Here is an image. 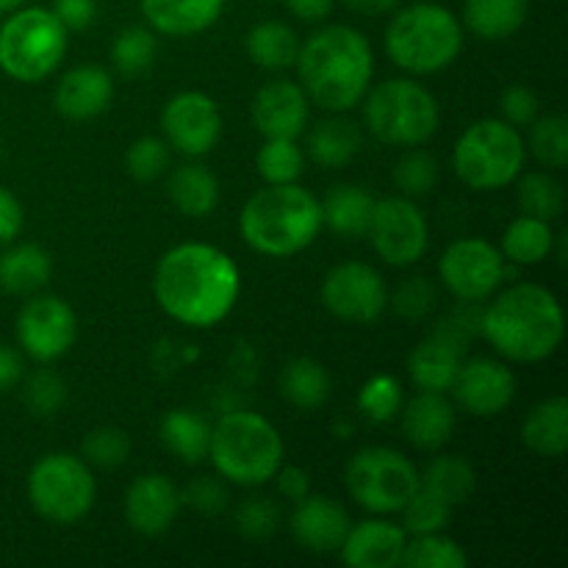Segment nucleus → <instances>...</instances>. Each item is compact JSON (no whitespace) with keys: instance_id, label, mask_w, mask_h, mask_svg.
Returning a JSON list of instances; mask_svg holds the SVG:
<instances>
[{"instance_id":"31","label":"nucleus","mask_w":568,"mask_h":568,"mask_svg":"<svg viewBox=\"0 0 568 568\" xmlns=\"http://www.w3.org/2000/svg\"><path fill=\"white\" fill-rule=\"evenodd\" d=\"M161 444L183 464H200L209 458L211 447V425L203 416L192 414L186 408H175L164 414L159 425Z\"/></svg>"},{"instance_id":"7","label":"nucleus","mask_w":568,"mask_h":568,"mask_svg":"<svg viewBox=\"0 0 568 568\" xmlns=\"http://www.w3.org/2000/svg\"><path fill=\"white\" fill-rule=\"evenodd\" d=\"M67 53V28L53 9H14L0 26V70L20 83L44 81Z\"/></svg>"},{"instance_id":"10","label":"nucleus","mask_w":568,"mask_h":568,"mask_svg":"<svg viewBox=\"0 0 568 568\" xmlns=\"http://www.w3.org/2000/svg\"><path fill=\"white\" fill-rule=\"evenodd\" d=\"M94 477L87 460L70 453H50L28 471V503L53 525H75L92 510Z\"/></svg>"},{"instance_id":"37","label":"nucleus","mask_w":568,"mask_h":568,"mask_svg":"<svg viewBox=\"0 0 568 568\" xmlns=\"http://www.w3.org/2000/svg\"><path fill=\"white\" fill-rule=\"evenodd\" d=\"M403 568H466L469 555L464 552L458 541L442 536V532H427V536H414V541H405Z\"/></svg>"},{"instance_id":"40","label":"nucleus","mask_w":568,"mask_h":568,"mask_svg":"<svg viewBox=\"0 0 568 568\" xmlns=\"http://www.w3.org/2000/svg\"><path fill=\"white\" fill-rule=\"evenodd\" d=\"M255 166L266 183H297L303 175V150L297 139H266L255 155Z\"/></svg>"},{"instance_id":"48","label":"nucleus","mask_w":568,"mask_h":568,"mask_svg":"<svg viewBox=\"0 0 568 568\" xmlns=\"http://www.w3.org/2000/svg\"><path fill=\"white\" fill-rule=\"evenodd\" d=\"M277 521H281V510L266 497L244 499L242 508L236 510V527L242 530V536L253 538V541L270 538L277 530Z\"/></svg>"},{"instance_id":"42","label":"nucleus","mask_w":568,"mask_h":568,"mask_svg":"<svg viewBox=\"0 0 568 568\" xmlns=\"http://www.w3.org/2000/svg\"><path fill=\"white\" fill-rule=\"evenodd\" d=\"M530 148L536 159L549 170H564L568 164V122L566 116H541L532 122Z\"/></svg>"},{"instance_id":"14","label":"nucleus","mask_w":568,"mask_h":568,"mask_svg":"<svg viewBox=\"0 0 568 568\" xmlns=\"http://www.w3.org/2000/svg\"><path fill=\"white\" fill-rule=\"evenodd\" d=\"M366 233L377 255L392 266L416 264L430 244L425 214L408 197H388L375 203V214Z\"/></svg>"},{"instance_id":"46","label":"nucleus","mask_w":568,"mask_h":568,"mask_svg":"<svg viewBox=\"0 0 568 568\" xmlns=\"http://www.w3.org/2000/svg\"><path fill=\"white\" fill-rule=\"evenodd\" d=\"M125 166L136 181H155V178L164 175V170L170 166V144H166V139L159 136L136 139V142L128 148Z\"/></svg>"},{"instance_id":"51","label":"nucleus","mask_w":568,"mask_h":568,"mask_svg":"<svg viewBox=\"0 0 568 568\" xmlns=\"http://www.w3.org/2000/svg\"><path fill=\"white\" fill-rule=\"evenodd\" d=\"M499 109H503L505 122L514 128H527L538 120V98L530 87H508L499 98Z\"/></svg>"},{"instance_id":"23","label":"nucleus","mask_w":568,"mask_h":568,"mask_svg":"<svg viewBox=\"0 0 568 568\" xmlns=\"http://www.w3.org/2000/svg\"><path fill=\"white\" fill-rule=\"evenodd\" d=\"M114 98V81L103 67L83 64L67 72L55 87V111L67 120H92L103 114Z\"/></svg>"},{"instance_id":"11","label":"nucleus","mask_w":568,"mask_h":568,"mask_svg":"<svg viewBox=\"0 0 568 568\" xmlns=\"http://www.w3.org/2000/svg\"><path fill=\"white\" fill-rule=\"evenodd\" d=\"M344 486L361 508L372 514H399L419 488L414 460L388 447H366L349 458Z\"/></svg>"},{"instance_id":"47","label":"nucleus","mask_w":568,"mask_h":568,"mask_svg":"<svg viewBox=\"0 0 568 568\" xmlns=\"http://www.w3.org/2000/svg\"><path fill=\"white\" fill-rule=\"evenodd\" d=\"M67 386L55 372L37 369L26 381V405L33 416H53L64 405Z\"/></svg>"},{"instance_id":"12","label":"nucleus","mask_w":568,"mask_h":568,"mask_svg":"<svg viewBox=\"0 0 568 568\" xmlns=\"http://www.w3.org/2000/svg\"><path fill=\"white\" fill-rule=\"evenodd\" d=\"M322 303L353 325H372L388 308V286L377 270L361 261L333 266L322 281Z\"/></svg>"},{"instance_id":"56","label":"nucleus","mask_w":568,"mask_h":568,"mask_svg":"<svg viewBox=\"0 0 568 568\" xmlns=\"http://www.w3.org/2000/svg\"><path fill=\"white\" fill-rule=\"evenodd\" d=\"M336 0H286L288 11L303 22H320L333 11Z\"/></svg>"},{"instance_id":"49","label":"nucleus","mask_w":568,"mask_h":568,"mask_svg":"<svg viewBox=\"0 0 568 568\" xmlns=\"http://www.w3.org/2000/svg\"><path fill=\"white\" fill-rule=\"evenodd\" d=\"M433 303H436V288L427 277H408L394 292V311L405 320H422L425 314H430Z\"/></svg>"},{"instance_id":"18","label":"nucleus","mask_w":568,"mask_h":568,"mask_svg":"<svg viewBox=\"0 0 568 568\" xmlns=\"http://www.w3.org/2000/svg\"><path fill=\"white\" fill-rule=\"evenodd\" d=\"M460 408L480 419L503 414L516 397V377L505 364L491 358H471L464 361L455 377L453 388Z\"/></svg>"},{"instance_id":"8","label":"nucleus","mask_w":568,"mask_h":568,"mask_svg":"<svg viewBox=\"0 0 568 568\" xmlns=\"http://www.w3.org/2000/svg\"><path fill=\"white\" fill-rule=\"evenodd\" d=\"M364 122L369 133L386 144L416 148L438 131L442 111L422 83L408 78L383 81L364 94Z\"/></svg>"},{"instance_id":"21","label":"nucleus","mask_w":568,"mask_h":568,"mask_svg":"<svg viewBox=\"0 0 568 568\" xmlns=\"http://www.w3.org/2000/svg\"><path fill=\"white\" fill-rule=\"evenodd\" d=\"M253 122L266 139H297L308 125V94L294 81H270L253 98Z\"/></svg>"},{"instance_id":"33","label":"nucleus","mask_w":568,"mask_h":568,"mask_svg":"<svg viewBox=\"0 0 568 568\" xmlns=\"http://www.w3.org/2000/svg\"><path fill=\"white\" fill-rule=\"evenodd\" d=\"M331 375L314 358H294L283 366L281 394L300 410H316L331 399Z\"/></svg>"},{"instance_id":"59","label":"nucleus","mask_w":568,"mask_h":568,"mask_svg":"<svg viewBox=\"0 0 568 568\" xmlns=\"http://www.w3.org/2000/svg\"><path fill=\"white\" fill-rule=\"evenodd\" d=\"M0 153H3V142H0Z\"/></svg>"},{"instance_id":"36","label":"nucleus","mask_w":568,"mask_h":568,"mask_svg":"<svg viewBox=\"0 0 568 568\" xmlns=\"http://www.w3.org/2000/svg\"><path fill=\"white\" fill-rule=\"evenodd\" d=\"M555 250V233L547 220L538 216H516L503 236V255L519 266L541 264Z\"/></svg>"},{"instance_id":"57","label":"nucleus","mask_w":568,"mask_h":568,"mask_svg":"<svg viewBox=\"0 0 568 568\" xmlns=\"http://www.w3.org/2000/svg\"><path fill=\"white\" fill-rule=\"evenodd\" d=\"M344 3L358 14H386V11L397 9L399 0H344Z\"/></svg>"},{"instance_id":"52","label":"nucleus","mask_w":568,"mask_h":568,"mask_svg":"<svg viewBox=\"0 0 568 568\" xmlns=\"http://www.w3.org/2000/svg\"><path fill=\"white\" fill-rule=\"evenodd\" d=\"M53 14L59 17V22L67 31H83V28L94 22L98 3L94 0H55Z\"/></svg>"},{"instance_id":"5","label":"nucleus","mask_w":568,"mask_h":568,"mask_svg":"<svg viewBox=\"0 0 568 568\" xmlns=\"http://www.w3.org/2000/svg\"><path fill=\"white\" fill-rule=\"evenodd\" d=\"M209 458L225 480L264 486L283 466V438L264 416L233 410L211 427Z\"/></svg>"},{"instance_id":"22","label":"nucleus","mask_w":568,"mask_h":568,"mask_svg":"<svg viewBox=\"0 0 568 568\" xmlns=\"http://www.w3.org/2000/svg\"><path fill=\"white\" fill-rule=\"evenodd\" d=\"M408 532L386 519H366L349 527L338 555L353 568H394L403 558Z\"/></svg>"},{"instance_id":"30","label":"nucleus","mask_w":568,"mask_h":568,"mask_svg":"<svg viewBox=\"0 0 568 568\" xmlns=\"http://www.w3.org/2000/svg\"><path fill=\"white\" fill-rule=\"evenodd\" d=\"M170 200L181 214L203 220L220 203V181L203 164H183L170 175Z\"/></svg>"},{"instance_id":"6","label":"nucleus","mask_w":568,"mask_h":568,"mask_svg":"<svg viewBox=\"0 0 568 568\" xmlns=\"http://www.w3.org/2000/svg\"><path fill=\"white\" fill-rule=\"evenodd\" d=\"M464 50L458 17L438 3H414L397 11L386 28V53L414 75L442 72Z\"/></svg>"},{"instance_id":"20","label":"nucleus","mask_w":568,"mask_h":568,"mask_svg":"<svg viewBox=\"0 0 568 568\" xmlns=\"http://www.w3.org/2000/svg\"><path fill=\"white\" fill-rule=\"evenodd\" d=\"M349 527H353V521H349L347 508L342 503L331 497H314V494L297 499V508L288 519L294 541L316 555L338 552Z\"/></svg>"},{"instance_id":"3","label":"nucleus","mask_w":568,"mask_h":568,"mask_svg":"<svg viewBox=\"0 0 568 568\" xmlns=\"http://www.w3.org/2000/svg\"><path fill=\"white\" fill-rule=\"evenodd\" d=\"M480 331L516 364H538L558 353L566 322L558 297L538 283L510 286L480 314Z\"/></svg>"},{"instance_id":"29","label":"nucleus","mask_w":568,"mask_h":568,"mask_svg":"<svg viewBox=\"0 0 568 568\" xmlns=\"http://www.w3.org/2000/svg\"><path fill=\"white\" fill-rule=\"evenodd\" d=\"M530 0H466L464 22L475 37L497 42L525 26Z\"/></svg>"},{"instance_id":"1","label":"nucleus","mask_w":568,"mask_h":568,"mask_svg":"<svg viewBox=\"0 0 568 568\" xmlns=\"http://www.w3.org/2000/svg\"><path fill=\"white\" fill-rule=\"evenodd\" d=\"M153 292L161 311L189 327H214L242 292L236 261L214 244L186 242L166 250L155 266Z\"/></svg>"},{"instance_id":"53","label":"nucleus","mask_w":568,"mask_h":568,"mask_svg":"<svg viewBox=\"0 0 568 568\" xmlns=\"http://www.w3.org/2000/svg\"><path fill=\"white\" fill-rule=\"evenodd\" d=\"M22 227V205L9 189L0 186V247L11 244Z\"/></svg>"},{"instance_id":"25","label":"nucleus","mask_w":568,"mask_h":568,"mask_svg":"<svg viewBox=\"0 0 568 568\" xmlns=\"http://www.w3.org/2000/svg\"><path fill=\"white\" fill-rule=\"evenodd\" d=\"M455 408L442 392H422L403 408V433L414 447L442 449L455 433Z\"/></svg>"},{"instance_id":"55","label":"nucleus","mask_w":568,"mask_h":568,"mask_svg":"<svg viewBox=\"0 0 568 568\" xmlns=\"http://www.w3.org/2000/svg\"><path fill=\"white\" fill-rule=\"evenodd\" d=\"M22 355L9 344H0V394L14 388L22 381Z\"/></svg>"},{"instance_id":"35","label":"nucleus","mask_w":568,"mask_h":568,"mask_svg":"<svg viewBox=\"0 0 568 568\" xmlns=\"http://www.w3.org/2000/svg\"><path fill=\"white\" fill-rule=\"evenodd\" d=\"M300 39L294 28L281 20H266L250 28L247 33V55L253 64L264 70H286L297 61Z\"/></svg>"},{"instance_id":"45","label":"nucleus","mask_w":568,"mask_h":568,"mask_svg":"<svg viewBox=\"0 0 568 568\" xmlns=\"http://www.w3.org/2000/svg\"><path fill=\"white\" fill-rule=\"evenodd\" d=\"M438 181V161L427 150H408L394 166V183L408 197H422Z\"/></svg>"},{"instance_id":"17","label":"nucleus","mask_w":568,"mask_h":568,"mask_svg":"<svg viewBox=\"0 0 568 568\" xmlns=\"http://www.w3.org/2000/svg\"><path fill=\"white\" fill-rule=\"evenodd\" d=\"M469 342V322L466 316H455L453 322H444L430 338L419 344L408 358L410 381L422 392H442L447 394L458 377L460 364H464V349Z\"/></svg>"},{"instance_id":"9","label":"nucleus","mask_w":568,"mask_h":568,"mask_svg":"<svg viewBox=\"0 0 568 568\" xmlns=\"http://www.w3.org/2000/svg\"><path fill=\"white\" fill-rule=\"evenodd\" d=\"M525 139L505 120H480L464 131L453 153L455 175L477 192H494L525 170Z\"/></svg>"},{"instance_id":"19","label":"nucleus","mask_w":568,"mask_h":568,"mask_svg":"<svg viewBox=\"0 0 568 568\" xmlns=\"http://www.w3.org/2000/svg\"><path fill=\"white\" fill-rule=\"evenodd\" d=\"M181 488L166 475H142L125 491V519L139 536H161L172 527L181 510Z\"/></svg>"},{"instance_id":"41","label":"nucleus","mask_w":568,"mask_h":568,"mask_svg":"<svg viewBox=\"0 0 568 568\" xmlns=\"http://www.w3.org/2000/svg\"><path fill=\"white\" fill-rule=\"evenodd\" d=\"M399 514H403V530L408 536H427V532H442L449 525L453 508L419 486Z\"/></svg>"},{"instance_id":"39","label":"nucleus","mask_w":568,"mask_h":568,"mask_svg":"<svg viewBox=\"0 0 568 568\" xmlns=\"http://www.w3.org/2000/svg\"><path fill=\"white\" fill-rule=\"evenodd\" d=\"M519 181V209L521 214L538 220H558L564 214V186L547 172H527Z\"/></svg>"},{"instance_id":"24","label":"nucleus","mask_w":568,"mask_h":568,"mask_svg":"<svg viewBox=\"0 0 568 568\" xmlns=\"http://www.w3.org/2000/svg\"><path fill=\"white\" fill-rule=\"evenodd\" d=\"M148 28L164 37H194L220 20L225 0H139Z\"/></svg>"},{"instance_id":"34","label":"nucleus","mask_w":568,"mask_h":568,"mask_svg":"<svg viewBox=\"0 0 568 568\" xmlns=\"http://www.w3.org/2000/svg\"><path fill=\"white\" fill-rule=\"evenodd\" d=\"M419 486L444 499L449 508H455L475 494L477 475L469 460L458 458V455H442L425 466V471L419 475Z\"/></svg>"},{"instance_id":"44","label":"nucleus","mask_w":568,"mask_h":568,"mask_svg":"<svg viewBox=\"0 0 568 568\" xmlns=\"http://www.w3.org/2000/svg\"><path fill=\"white\" fill-rule=\"evenodd\" d=\"M83 460L100 469H116L131 455V438L120 427H98L83 438Z\"/></svg>"},{"instance_id":"43","label":"nucleus","mask_w":568,"mask_h":568,"mask_svg":"<svg viewBox=\"0 0 568 568\" xmlns=\"http://www.w3.org/2000/svg\"><path fill=\"white\" fill-rule=\"evenodd\" d=\"M361 414L369 416L377 425H386L403 408V386L392 375H375L364 383L358 394Z\"/></svg>"},{"instance_id":"13","label":"nucleus","mask_w":568,"mask_h":568,"mask_svg":"<svg viewBox=\"0 0 568 568\" xmlns=\"http://www.w3.org/2000/svg\"><path fill=\"white\" fill-rule=\"evenodd\" d=\"M438 275L460 303H480L503 283L505 258L486 239H458L444 250Z\"/></svg>"},{"instance_id":"54","label":"nucleus","mask_w":568,"mask_h":568,"mask_svg":"<svg viewBox=\"0 0 568 568\" xmlns=\"http://www.w3.org/2000/svg\"><path fill=\"white\" fill-rule=\"evenodd\" d=\"M272 480H277V491H281L286 499H292V503H297V499L308 497L311 494L308 471L297 469V466H281Z\"/></svg>"},{"instance_id":"26","label":"nucleus","mask_w":568,"mask_h":568,"mask_svg":"<svg viewBox=\"0 0 568 568\" xmlns=\"http://www.w3.org/2000/svg\"><path fill=\"white\" fill-rule=\"evenodd\" d=\"M53 275V258L39 244H14L0 253V288L6 294H33Z\"/></svg>"},{"instance_id":"38","label":"nucleus","mask_w":568,"mask_h":568,"mask_svg":"<svg viewBox=\"0 0 568 568\" xmlns=\"http://www.w3.org/2000/svg\"><path fill=\"white\" fill-rule=\"evenodd\" d=\"M155 53H159V44H155L153 28H144V26L125 28V31L116 33L114 44H111V61H114V70L125 78L148 72L150 67H153Z\"/></svg>"},{"instance_id":"27","label":"nucleus","mask_w":568,"mask_h":568,"mask_svg":"<svg viewBox=\"0 0 568 568\" xmlns=\"http://www.w3.org/2000/svg\"><path fill=\"white\" fill-rule=\"evenodd\" d=\"M521 442L544 458H560L568 449V399L552 397L538 403L521 425Z\"/></svg>"},{"instance_id":"58","label":"nucleus","mask_w":568,"mask_h":568,"mask_svg":"<svg viewBox=\"0 0 568 568\" xmlns=\"http://www.w3.org/2000/svg\"><path fill=\"white\" fill-rule=\"evenodd\" d=\"M22 3H26V0H0V11H14L20 9Z\"/></svg>"},{"instance_id":"50","label":"nucleus","mask_w":568,"mask_h":568,"mask_svg":"<svg viewBox=\"0 0 568 568\" xmlns=\"http://www.w3.org/2000/svg\"><path fill=\"white\" fill-rule=\"evenodd\" d=\"M181 499L203 516L222 514L227 508V488L214 477H194L181 491Z\"/></svg>"},{"instance_id":"16","label":"nucleus","mask_w":568,"mask_h":568,"mask_svg":"<svg viewBox=\"0 0 568 568\" xmlns=\"http://www.w3.org/2000/svg\"><path fill=\"white\" fill-rule=\"evenodd\" d=\"M161 131L170 148L197 159L211 153L220 142L222 114L211 94L181 92L161 111Z\"/></svg>"},{"instance_id":"2","label":"nucleus","mask_w":568,"mask_h":568,"mask_svg":"<svg viewBox=\"0 0 568 568\" xmlns=\"http://www.w3.org/2000/svg\"><path fill=\"white\" fill-rule=\"evenodd\" d=\"M300 87L325 111H347L369 92L375 59L369 39L349 26H327L311 33L297 53Z\"/></svg>"},{"instance_id":"28","label":"nucleus","mask_w":568,"mask_h":568,"mask_svg":"<svg viewBox=\"0 0 568 568\" xmlns=\"http://www.w3.org/2000/svg\"><path fill=\"white\" fill-rule=\"evenodd\" d=\"M372 214H375V197L364 186H353V183L331 189L322 203V222L338 236H366Z\"/></svg>"},{"instance_id":"4","label":"nucleus","mask_w":568,"mask_h":568,"mask_svg":"<svg viewBox=\"0 0 568 568\" xmlns=\"http://www.w3.org/2000/svg\"><path fill=\"white\" fill-rule=\"evenodd\" d=\"M322 225V203L297 183H270L244 203L239 216L244 242L270 258L303 253Z\"/></svg>"},{"instance_id":"15","label":"nucleus","mask_w":568,"mask_h":568,"mask_svg":"<svg viewBox=\"0 0 568 568\" xmlns=\"http://www.w3.org/2000/svg\"><path fill=\"white\" fill-rule=\"evenodd\" d=\"M75 336V311L61 297H33L17 314V342L39 364L67 355Z\"/></svg>"},{"instance_id":"32","label":"nucleus","mask_w":568,"mask_h":568,"mask_svg":"<svg viewBox=\"0 0 568 568\" xmlns=\"http://www.w3.org/2000/svg\"><path fill=\"white\" fill-rule=\"evenodd\" d=\"M361 150V131L355 122L331 116V120L316 122L314 131L308 133V153L311 159L327 170L349 164Z\"/></svg>"}]
</instances>
